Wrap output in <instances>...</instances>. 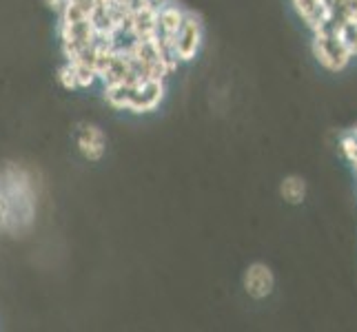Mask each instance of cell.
Segmentation results:
<instances>
[{
  "label": "cell",
  "instance_id": "obj_1",
  "mask_svg": "<svg viewBox=\"0 0 357 332\" xmlns=\"http://www.w3.org/2000/svg\"><path fill=\"white\" fill-rule=\"evenodd\" d=\"M202 42H204V24L198 14L187 11V16H184L176 38H174V47H171L174 58L180 65L191 63V60H195V56L200 54Z\"/></svg>",
  "mask_w": 357,
  "mask_h": 332
},
{
  "label": "cell",
  "instance_id": "obj_2",
  "mask_svg": "<svg viewBox=\"0 0 357 332\" xmlns=\"http://www.w3.org/2000/svg\"><path fill=\"white\" fill-rule=\"evenodd\" d=\"M313 54L317 63L328 71H342L347 69L349 60L353 58L349 49L344 47L340 35L335 31H313Z\"/></svg>",
  "mask_w": 357,
  "mask_h": 332
},
{
  "label": "cell",
  "instance_id": "obj_3",
  "mask_svg": "<svg viewBox=\"0 0 357 332\" xmlns=\"http://www.w3.org/2000/svg\"><path fill=\"white\" fill-rule=\"evenodd\" d=\"M73 140H76L78 153L87 162H100L107 153V135L93 122H80L73 131Z\"/></svg>",
  "mask_w": 357,
  "mask_h": 332
},
{
  "label": "cell",
  "instance_id": "obj_4",
  "mask_svg": "<svg viewBox=\"0 0 357 332\" xmlns=\"http://www.w3.org/2000/svg\"><path fill=\"white\" fill-rule=\"evenodd\" d=\"M242 286H244V292L255 301L271 297V292H273V288H275L273 270H271L266 264H260V262L251 264L244 270Z\"/></svg>",
  "mask_w": 357,
  "mask_h": 332
},
{
  "label": "cell",
  "instance_id": "obj_5",
  "mask_svg": "<svg viewBox=\"0 0 357 332\" xmlns=\"http://www.w3.org/2000/svg\"><path fill=\"white\" fill-rule=\"evenodd\" d=\"M293 5L313 31H319L324 27V22L328 18L326 0H293Z\"/></svg>",
  "mask_w": 357,
  "mask_h": 332
},
{
  "label": "cell",
  "instance_id": "obj_6",
  "mask_svg": "<svg viewBox=\"0 0 357 332\" xmlns=\"http://www.w3.org/2000/svg\"><path fill=\"white\" fill-rule=\"evenodd\" d=\"M280 195L287 204L298 206L306 198V182L300 175H289L280 184Z\"/></svg>",
  "mask_w": 357,
  "mask_h": 332
},
{
  "label": "cell",
  "instance_id": "obj_7",
  "mask_svg": "<svg viewBox=\"0 0 357 332\" xmlns=\"http://www.w3.org/2000/svg\"><path fill=\"white\" fill-rule=\"evenodd\" d=\"M335 33L340 35V40L344 42V47L349 49L351 56H357V20H347L342 22L335 29Z\"/></svg>",
  "mask_w": 357,
  "mask_h": 332
},
{
  "label": "cell",
  "instance_id": "obj_8",
  "mask_svg": "<svg viewBox=\"0 0 357 332\" xmlns=\"http://www.w3.org/2000/svg\"><path fill=\"white\" fill-rule=\"evenodd\" d=\"M67 3H69V0H45V5H47L49 9H52L54 14L58 16V18L63 16V11H65Z\"/></svg>",
  "mask_w": 357,
  "mask_h": 332
}]
</instances>
